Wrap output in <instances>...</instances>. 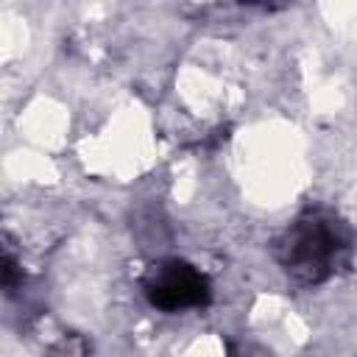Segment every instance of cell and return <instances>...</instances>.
I'll return each instance as SVG.
<instances>
[{
    "instance_id": "2",
    "label": "cell",
    "mask_w": 357,
    "mask_h": 357,
    "mask_svg": "<svg viewBox=\"0 0 357 357\" xmlns=\"http://www.w3.org/2000/svg\"><path fill=\"white\" fill-rule=\"evenodd\" d=\"M142 293L151 301V307L162 312H184L206 307L212 298L209 279L184 259H159L148 265L142 276Z\"/></svg>"
},
{
    "instance_id": "1",
    "label": "cell",
    "mask_w": 357,
    "mask_h": 357,
    "mask_svg": "<svg viewBox=\"0 0 357 357\" xmlns=\"http://www.w3.org/2000/svg\"><path fill=\"white\" fill-rule=\"evenodd\" d=\"M351 254V229L329 209H307L276 243V259L298 284H321Z\"/></svg>"
}]
</instances>
